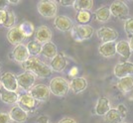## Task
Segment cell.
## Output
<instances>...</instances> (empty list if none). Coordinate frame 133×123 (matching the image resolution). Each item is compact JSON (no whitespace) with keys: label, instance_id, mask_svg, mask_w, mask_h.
<instances>
[{"label":"cell","instance_id":"obj_10","mask_svg":"<svg viewBox=\"0 0 133 123\" xmlns=\"http://www.w3.org/2000/svg\"><path fill=\"white\" fill-rule=\"evenodd\" d=\"M114 76L118 78H125L133 74V63L130 62H122L117 64L113 70Z\"/></svg>","mask_w":133,"mask_h":123},{"label":"cell","instance_id":"obj_19","mask_svg":"<svg viewBox=\"0 0 133 123\" xmlns=\"http://www.w3.org/2000/svg\"><path fill=\"white\" fill-rule=\"evenodd\" d=\"M95 114L99 116H104L107 112L110 110V102L105 96H101L98 98L95 105Z\"/></svg>","mask_w":133,"mask_h":123},{"label":"cell","instance_id":"obj_8","mask_svg":"<svg viewBox=\"0 0 133 123\" xmlns=\"http://www.w3.org/2000/svg\"><path fill=\"white\" fill-rule=\"evenodd\" d=\"M17 78V84L20 87H22L25 91H30V90L34 86L36 77L30 72H25V73L19 74Z\"/></svg>","mask_w":133,"mask_h":123},{"label":"cell","instance_id":"obj_30","mask_svg":"<svg viewBox=\"0 0 133 123\" xmlns=\"http://www.w3.org/2000/svg\"><path fill=\"white\" fill-rule=\"evenodd\" d=\"M76 20L78 25H88L91 20V13L89 11H78L76 16Z\"/></svg>","mask_w":133,"mask_h":123},{"label":"cell","instance_id":"obj_26","mask_svg":"<svg viewBox=\"0 0 133 123\" xmlns=\"http://www.w3.org/2000/svg\"><path fill=\"white\" fill-rule=\"evenodd\" d=\"M94 15H95V18H96L97 21H99V22H107L110 19V16H111L109 7L108 6H102V7H100V8H98L95 11Z\"/></svg>","mask_w":133,"mask_h":123},{"label":"cell","instance_id":"obj_22","mask_svg":"<svg viewBox=\"0 0 133 123\" xmlns=\"http://www.w3.org/2000/svg\"><path fill=\"white\" fill-rule=\"evenodd\" d=\"M116 53L119 54L120 56L124 59V61L127 62V60L130 59L131 57V49L129 43L125 40H121L116 44Z\"/></svg>","mask_w":133,"mask_h":123},{"label":"cell","instance_id":"obj_7","mask_svg":"<svg viewBox=\"0 0 133 123\" xmlns=\"http://www.w3.org/2000/svg\"><path fill=\"white\" fill-rule=\"evenodd\" d=\"M50 93L49 87L45 84H37L29 91V94L38 101H47L50 98Z\"/></svg>","mask_w":133,"mask_h":123},{"label":"cell","instance_id":"obj_6","mask_svg":"<svg viewBox=\"0 0 133 123\" xmlns=\"http://www.w3.org/2000/svg\"><path fill=\"white\" fill-rule=\"evenodd\" d=\"M109 10H110V14L112 16H114L117 19H126V17L129 15V8L128 6L122 2V1H114L111 3L109 6Z\"/></svg>","mask_w":133,"mask_h":123},{"label":"cell","instance_id":"obj_11","mask_svg":"<svg viewBox=\"0 0 133 123\" xmlns=\"http://www.w3.org/2000/svg\"><path fill=\"white\" fill-rule=\"evenodd\" d=\"M0 84H2V87L7 90L16 91L18 88L17 78L15 74L11 73H3L0 76Z\"/></svg>","mask_w":133,"mask_h":123},{"label":"cell","instance_id":"obj_27","mask_svg":"<svg viewBox=\"0 0 133 123\" xmlns=\"http://www.w3.org/2000/svg\"><path fill=\"white\" fill-rule=\"evenodd\" d=\"M94 6L92 0H76L74 3V8L78 11H89Z\"/></svg>","mask_w":133,"mask_h":123},{"label":"cell","instance_id":"obj_12","mask_svg":"<svg viewBox=\"0 0 133 123\" xmlns=\"http://www.w3.org/2000/svg\"><path fill=\"white\" fill-rule=\"evenodd\" d=\"M55 27L59 31L62 32H69L71 31L74 27V23L68 16L65 15H59L55 17V21H54Z\"/></svg>","mask_w":133,"mask_h":123},{"label":"cell","instance_id":"obj_42","mask_svg":"<svg viewBox=\"0 0 133 123\" xmlns=\"http://www.w3.org/2000/svg\"><path fill=\"white\" fill-rule=\"evenodd\" d=\"M121 123H128V122H126V121H122Z\"/></svg>","mask_w":133,"mask_h":123},{"label":"cell","instance_id":"obj_43","mask_svg":"<svg viewBox=\"0 0 133 123\" xmlns=\"http://www.w3.org/2000/svg\"><path fill=\"white\" fill-rule=\"evenodd\" d=\"M0 67H1V63H0Z\"/></svg>","mask_w":133,"mask_h":123},{"label":"cell","instance_id":"obj_1","mask_svg":"<svg viewBox=\"0 0 133 123\" xmlns=\"http://www.w3.org/2000/svg\"><path fill=\"white\" fill-rule=\"evenodd\" d=\"M23 70L30 72L38 78H48L52 74V70L50 66L41 61L38 57H30L26 62L21 64Z\"/></svg>","mask_w":133,"mask_h":123},{"label":"cell","instance_id":"obj_38","mask_svg":"<svg viewBox=\"0 0 133 123\" xmlns=\"http://www.w3.org/2000/svg\"><path fill=\"white\" fill-rule=\"evenodd\" d=\"M37 123H50V122H49V118H48V116L42 115V116H40V117L38 118Z\"/></svg>","mask_w":133,"mask_h":123},{"label":"cell","instance_id":"obj_5","mask_svg":"<svg viewBox=\"0 0 133 123\" xmlns=\"http://www.w3.org/2000/svg\"><path fill=\"white\" fill-rule=\"evenodd\" d=\"M18 106L22 108L25 112H34L36 108L39 105V101L33 98L29 93H24V94L19 96L18 99Z\"/></svg>","mask_w":133,"mask_h":123},{"label":"cell","instance_id":"obj_36","mask_svg":"<svg viewBox=\"0 0 133 123\" xmlns=\"http://www.w3.org/2000/svg\"><path fill=\"white\" fill-rule=\"evenodd\" d=\"M59 123H77V121L74 119V118H71V117H65L61 119Z\"/></svg>","mask_w":133,"mask_h":123},{"label":"cell","instance_id":"obj_16","mask_svg":"<svg viewBox=\"0 0 133 123\" xmlns=\"http://www.w3.org/2000/svg\"><path fill=\"white\" fill-rule=\"evenodd\" d=\"M12 58L18 63H24L26 62L30 58V55L28 53V50L26 46L24 44H20V45L15 46L14 50L12 51Z\"/></svg>","mask_w":133,"mask_h":123},{"label":"cell","instance_id":"obj_35","mask_svg":"<svg viewBox=\"0 0 133 123\" xmlns=\"http://www.w3.org/2000/svg\"><path fill=\"white\" fill-rule=\"evenodd\" d=\"M60 3L63 6H74L75 0H61Z\"/></svg>","mask_w":133,"mask_h":123},{"label":"cell","instance_id":"obj_9","mask_svg":"<svg viewBox=\"0 0 133 123\" xmlns=\"http://www.w3.org/2000/svg\"><path fill=\"white\" fill-rule=\"evenodd\" d=\"M96 35L102 44L114 42L118 38V32L110 27H101L96 31Z\"/></svg>","mask_w":133,"mask_h":123},{"label":"cell","instance_id":"obj_13","mask_svg":"<svg viewBox=\"0 0 133 123\" xmlns=\"http://www.w3.org/2000/svg\"><path fill=\"white\" fill-rule=\"evenodd\" d=\"M52 39V31L47 26H40L35 32V41L40 43L41 45H44L46 43L50 42Z\"/></svg>","mask_w":133,"mask_h":123},{"label":"cell","instance_id":"obj_37","mask_svg":"<svg viewBox=\"0 0 133 123\" xmlns=\"http://www.w3.org/2000/svg\"><path fill=\"white\" fill-rule=\"evenodd\" d=\"M8 1L7 0H0V11H3V10H6L7 6H8Z\"/></svg>","mask_w":133,"mask_h":123},{"label":"cell","instance_id":"obj_4","mask_svg":"<svg viewBox=\"0 0 133 123\" xmlns=\"http://www.w3.org/2000/svg\"><path fill=\"white\" fill-rule=\"evenodd\" d=\"M37 8H38V12L40 14L47 19L55 18L57 15V11H58L57 4H56L55 1H49V0L39 1Z\"/></svg>","mask_w":133,"mask_h":123},{"label":"cell","instance_id":"obj_28","mask_svg":"<svg viewBox=\"0 0 133 123\" xmlns=\"http://www.w3.org/2000/svg\"><path fill=\"white\" fill-rule=\"evenodd\" d=\"M26 48H27L30 57H37L38 55L41 54L42 45L38 42H36V41H30L26 46Z\"/></svg>","mask_w":133,"mask_h":123},{"label":"cell","instance_id":"obj_14","mask_svg":"<svg viewBox=\"0 0 133 123\" xmlns=\"http://www.w3.org/2000/svg\"><path fill=\"white\" fill-rule=\"evenodd\" d=\"M26 38L21 32L19 26H14L7 32V40L11 43L12 45H20V44H22V42Z\"/></svg>","mask_w":133,"mask_h":123},{"label":"cell","instance_id":"obj_40","mask_svg":"<svg viewBox=\"0 0 133 123\" xmlns=\"http://www.w3.org/2000/svg\"><path fill=\"white\" fill-rule=\"evenodd\" d=\"M129 46H130V49H131V51H133V36L132 37H130V40H129Z\"/></svg>","mask_w":133,"mask_h":123},{"label":"cell","instance_id":"obj_39","mask_svg":"<svg viewBox=\"0 0 133 123\" xmlns=\"http://www.w3.org/2000/svg\"><path fill=\"white\" fill-rule=\"evenodd\" d=\"M5 18H6V10L0 11V26L3 25V23L5 21Z\"/></svg>","mask_w":133,"mask_h":123},{"label":"cell","instance_id":"obj_33","mask_svg":"<svg viewBox=\"0 0 133 123\" xmlns=\"http://www.w3.org/2000/svg\"><path fill=\"white\" fill-rule=\"evenodd\" d=\"M116 109H117V111L120 113V115H121V117L123 118V119H124V118H126L128 110H127V107L125 106L124 104H122V103L118 104V106H117Z\"/></svg>","mask_w":133,"mask_h":123},{"label":"cell","instance_id":"obj_2","mask_svg":"<svg viewBox=\"0 0 133 123\" xmlns=\"http://www.w3.org/2000/svg\"><path fill=\"white\" fill-rule=\"evenodd\" d=\"M49 90H50V92H52L56 96L64 97L66 96L70 90V84L64 78L56 77L50 81Z\"/></svg>","mask_w":133,"mask_h":123},{"label":"cell","instance_id":"obj_20","mask_svg":"<svg viewBox=\"0 0 133 123\" xmlns=\"http://www.w3.org/2000/svg\"><path fill=\"white\" fill-rule=\"evenodd\" d=\"M98 52L104 58H111V57L115 56L116 55V43L115 42L103 43L99 46Z\"/></svg>","mask_w":133,"mask_h":123},{"label":"cell","instance_id":"obj_24","mask_svg":"<svg viewBox=\"0 0 133 123\" xmlns=\"http://www.w3.org/2000/svg\"><path fill=\"white\" fill-rule=\"evenodd\" d=\"M58 54V50H57V46L52 43V42H48L44 45H42V50H41V54L42 56H44L47 59H54Z\"/></svg>","mask_w":133,"mask_h":123},{"label":"cell","instance_id":"obj_23","mask_svg":"<svg viewBox=\"0 0 133 123\" xmlns=\"http://www.w3.org/2000/svg\"><path fill=\"white\" fill-rule=\"evenodd\" d=\"M117 88L123 93H129L133 90V77H125V78H119L117 81Z\"/></svg>","mask_w":133,"mask_h":123},{"label":"cell","instance_id":"obj_18","mask_svg":"<svg viewBox=\"0 0 133 123\" xmlns=\"http://www.w3.org/2000/svg\"><path fill=\"white\" fill-rule=\"evenodd\" d=\"M87 87H88V81L84 78H75L70 83V90L76 94L83 92Z\"/></svg>","mask_w":133,"mask_h":123},{"label":"cell","instance_id":"obj_41","mask_svg":"<svg viewBox=\"0 0 133 123\" xmlns=\"http://www.w3.org/2000/svg\"><path fill=\"white\" fill-rule=\"evenodd\" d=\"M20 2V0H16V1H12V0H9L8 3H11V4H18Z\"/></svg>","mask_w":133,"mask_h":123},{"label":"cell","instance_id":"obj_17","mask_svg":"<svg viewBox=\"0 0 133 123\" xmlns=\"http://www.w3.org/2000/svg\"><path fill=\"white\" fill-rule=\"evenodd\" d=\"M0 98L6 104H15L18 102L19 95L16 91L7 90L0 86Z\"/></svg>","mask_w":133,"mask_h":123},{"label":"cell","instance_id":"obj_32","mask_svg":"<svg viewBox=\"0 0 133 123\" xmlns=\"http://www.w3.org/2000/svg\"><path fill=\"white\" fill-rule=\"evenodd\" d=\"M124 31L129 37L133 36V17L132 18H127L124 23Z\"/></svg>","mask_w":133,"mask_h":123},{"label":"cell","instance_id":"obj_3","mask_svg":"<svg viewBox=\"0 0 133 123\" xmlns=\"http://www.w3.org/2000/svg\"><path fill=\"white\" fill-rule=\"evenodd\" d=\"M72 39L76 42H83L84 40H89L91 38L94 34V28L89 25H74L71 30Z\"/></svg>","mask_w":133,"mask_h":123},{"label":"cell","instance_id":"obj_15","mask_svg":"<svg viewBox=\"0 0 133 123\" xmlns=\"http://www.w3.org/2000/svg\"><path fill=\"white\" fill-rule=\"evenodd\" d=\"M66 67V58L64 53H58L57 56L51 60L50 67L52 71L58 73L63 72Z\"/></svg>","mask_w":133,"mask_h":123},{"label":"cell","instance_id":"obj_29","mask_svg":"<svg viewBox=\"0 0 133 123\" xmlns=\"http://www.w3.org/2000/svg\"><path fill=\"white\" fill-rule=\"evenodd\" d=\"M19 28L21 30L23 35L25 36V38L31 37L33 34H35V28L34 25L30 21H24L19 25Z\"/></svg>","mask_w":133,"mask_h":123},{"label":"cell","instance_id":"obj_21","mask_svg":"<svg viewBox=\"0 0 133 123\" xmlns=\"http://www.w3.org/2000/svg\"><path fill=\"white\" fill-rule=\"evenodd\" d=\"M9 116L11 118V121H15L17 123L25 122L28 118L27 112H25L19 106L12 107L10 112H9Z\"/></svg>","mask_w":133,"mask_h":123},{"label":"cell","instance_id":"obj_34","mask_svg":"<svg viewBox=\"0 0 133 123\" xmlns=\"http://www.w3.org/2000/svg\"><path fill=\"white\" fill-rule=\"evenodd\" d=\"M0 123H11V118L9 116V113L0 112Z\"/></svg>","mask_w":133,"mask_h":123},{"label":"cell","instance_id":"obj_25","mask_svg":"<svg viewBox=\"0 0 133 123\" xmlns=\"http://www.w3.org/2000/svg\"><path fill=\"white\" fill-rule=\"evenodd\" d=\"M104 121L106 123H121L123 118L116 108H110V110L104 115Z\"/></svg>","mask_w":133,"mask_h":123},{"label":"cell","instance_id":"obj_31","mask_svg":"<svg viewBox=\"0 0 133 123\" xmlns=\"http://www.w3.org/2000/svg\"><path fill=\"white\" fill-rule=\"evenodd\" d=\"M14 24H15V14L10 10H6V18L2 26L5 28L11 29L12 27H14Z\"/></svg>","mask_w":133,"mask_h":123}]
</instances>
